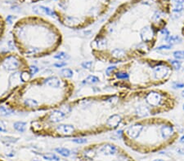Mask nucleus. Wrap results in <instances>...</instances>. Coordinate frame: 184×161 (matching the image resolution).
<instances>
[{"mask_svg": "<svg viewBox=\"0 0 184 161\" xmlns=\"http://www.w3.org/2000/svg\"><path fill=\"white\" fill-rule=\"evenodd\" d=\"M173 56L175 57L176 59H184V51H175L173 53Z\"/></svg>", "mask_w": 184, "mask_h": 161, "instance_id": "obj_9", "label": "nucleus"}, {"mask_svg": "<svg viewBox=\"0 0 184 161\" xmlns=\"http://www.w3.org/2000/svg\"><path fill=\"white\" fill-rule=\"evenodd\" d=\"M0 161H4V160H1V159H0Z\"/></svg>", "mask_w": 184, "mask_h": 161, "instance_id": "obj_14", "label": "nucleus"}, {"mask_svg": "<svg viewBox=\"0 0 184 161\" xmlns=\"http://www.w3.org/2000/svg\"><path fill=\"white\" fill-rule=\"evenodd\" d=\"M165 16L158 10L147 20L129 15L126 10L118 12L94 35L90 42L92 56L99 62L113 65L145 57L165 29Z\"/></svg>", "mask_w": 184, "mask_h": 161, "instance_id": "obj_2", "label": "nucleus"}, {"mask_svg": "<svg viewBox=\"0 0 184 161\" xmlns=\"http://www.w3.org/2000/svg\"><path fill=\"white\" fill-rule=\"evenodd\" d=\"M74 90L75 85L67 77L42 75L20 85L5 105L16 112H47L71 99Z\"/></svg>", "mask_w": 184, "mask_h": 161, "instance_id": "obj_3", "label": "nucleus"}, {"mask_svg": "<svg viewBox=\"0 0 184 161\" xmlns=\"http://www.w3.org/2000/svg\"><path fill=\"white\" fill-rule=\"evenodd\" d=\"M11 33L16 51L27 60L52 56L61 48L64 41L61 30L39 16L18 20L13 24Z\"/></svg>", "mask_w": 184, "mask_h": 161, "instance_id": "obj_5", "label": "nucleus"}, {"mask_svg": "<svg viewBox=\"0 0 184 161\" xmlns=\"http://www.w3.org/2000/svg\"><path fill=\"white\" fill-rule=\"evenodd\" d=\"M182 95H183V98H184V90H183V92H182Z\"/></svg>", "mask_w": 184, "mask_h": 161, "instance_id": "obj_13", "label": "nucleus"}, {"mask_svg": "<svg viewBox=\"0 0 184 161\" xmlns=\"http://www.w3.org/2000/svg\"><path fill=\"white\" fill-rule=\"evenodd\" d=\"M121 137L127 147L140 154L155 153L173 145L179 133L173 121L163 117L143 118L121 130Z\"/></svg>", "mask_w": 184, "mask_h": 161, "instance_id": "obj_6", "label": "nucleus"}, {"mask_svg": "<svg viewBox=\"0 0 184 161\" xmlns=\"http://www.w3.org/2000/svg\"><path fill=\"white\" fill-rule=\"evenodd\" d=\"M171 64L174 69H179L180 67H181V63H180L179 61L178 60L171 61Z\"/></svg>", "mask_w": 184, "mask_h": 161, "instance_id": "obj_10", "label": "nucleus"}, {"mask_svg": "<svg viewBox=\"0 0 184 161\" xmlns=\"http://www.w3.org/2000/svg\"><path fill=\"white\" fill-rule=\"evenodd\" d=\"M5 31H6V23L5 20L2 18V16H0V41L4 38Z\"/></svg>", "mask_w": 184, "mask_h": 161, "instance_id": "obj_8", "label": "nucleus"}, {"mask_svg": "<svg viewBox=\"0 0 184 161\" xmlns=\"http://www.w3.org/2000/svg\"><path fill=\"white\" fill-rule=\"evenodd\" d=\"M183 110H184V105H183Z\"/></svg>", "mask_w": 184, "mask_h": 161, "instance_id": "obj_15", "label": "nucleus"}, {"mask_svg": "<svg viewBox=\"0 0 184 161\" xmlns=\"http://www.w3.org/2000/svg\"><path fill=\"white\" fill-rule=\"evenodd\" d=\"M181 142H184V136L183 137H182V139H181Z\"/></svg>", "mask_w": 184, "mask_h": 161, "instance_id": "obj_12", "label": "nucleus"}, {"mask_svg": "<svg viewBox=\"0 0 184 161\" xmlns=\"http://www.w3.org/2000/svg\"><path fill=\"white\" fill-rule=\"evenodd\" d=\"M176 97L165 90H117L78 97L29 122L38 137L82 138L124 129L134 121L173 111Z\"/></svg>", "mask_w": 184, "mask_h": 161, "instance_id": "obj_1", "label": "nucleus"}, {"mask_svg": "<svg viewBox=\"0 0 184 161\" xmlns=\"http://www.w3.org/2000/svg\"><path fill=\"white\" fill-rule=\"evenodd\" d=\"M78 161H137L120 146L111 142H93L82 146L76 153Z\"/></svg>", "mask_w": 184, "mask_h": 161, "instance_id": "obj_7", "label": "nucleus"}, {"mask_svg": "<svg viewBox=\"0 0 184 161\" xmlns=\"http://www.w3.org/2000/svg\"><path fill=\"white\" fill-rule=\"evenodd\" d=\"M175 4H183V0H172Z\"/></svg>", "mask_w": 184, "mask_h": 161, "instance_id": "obj_11", "label": "nucleus"}, {"mask_svg": "<svg viewBox=\"0 0 184 161\" xmlns=\"http://www.w3.org/2000/svg\"><path fill=\"white\" fill-rule=\"evenodd\" d=\"M173 70L171 62L145 56L113 65L106 72V80L117 90H143L167 83Z\"/></svg>", "mask_w": 184, "mask_h": 161, "instance_id": "obj_4", "label": "nucleus"}]
</instances>
